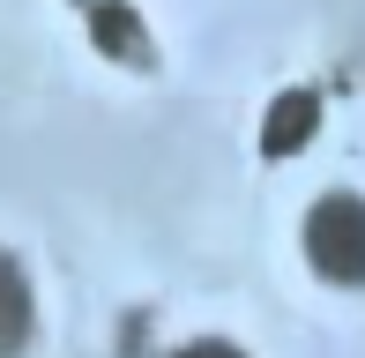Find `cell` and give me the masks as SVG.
Instances as JSON below:
<instances>
[{
    "mask_svg": "<svg viewBox=\"0 0 365 358\" xmlns=\"http://www.w3.org/2000/svg\"><path fill=\"white\" fill-rule=\"evenodd\" d=\"M313 135H321V97H313L306 83H298V90H276L269 120H261V157H298Z\"/></svg>",
    "mask_w": 365,
    "mask_h": 358,
    "instance_id": "cell-2",
    "label": "cell"
},
{
    "mask_svg": "<svg viewBox=\"0 0 365 358\" xmlns=\"http://www.w3.org/2000/svg\"><path fill=\"white\" fill-rule=\"evenodd\" d=\"M90 38L105 60H120V68H149L157 60V45H149L142 15L127 8V0H90Z\"/></svg>",
    "mask_w": 365,
    "mask_h": 358,
    "instance_id": "cell-3",
    "label": "cell"
},
{
    "mask_svg": "<svg viewBox=\"0 0 365 358\" xmlns=\"http://www.w3.org/2000/svg\"><path fill=\"white\" fill-rule=\"evenodd\" d=\"M306 262L343 291L365 284V194L343 187V194H321L306 209Z\"/></svg>",
    "mask_w": 365,
    "mask_h": 358,
    "instance_id": "cell-1",
    "label": "cell"
},
{
    "mask_svg": "<svg viewBox=\"0 0 365 358\" xmlns=\"http://www.w3.org/2000/svg\"><path fill=\"white\" fill-rule=\"evenodd\" d=\"M172 358H246L239 344H224V336H194V344H179Z\"/></svg>",
    "mask_w": 365,
    "mask_h": 358,
    "instance_id": "cell-5",
    "label": "cell"
},
{
    "mask_svg": "<svg viewBox=\"0 0 365 358\" xmlns=\"http://www.w3.org/2000/svg\"><path fill=\"white\" fill-rule=\"evenodd\" d=\"M30 321H38V306H30V276L15 254H0V358H15L30 344Z\"/></svg>",
    "mask_w": 365,
    "mask_h": 358,
    "instance_id": "cell-4",
    "label": "cell"
}]
</instances>
